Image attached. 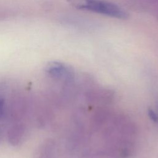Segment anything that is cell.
<instances>
[{
  "label": "cell",
  "instance_id": "obj_1",
  "mask_svg": "<svg viewBox=\"0 0 158 158\" xmlns=\"http://www.w3.org/2000/svg\"><path fill=\"white\" fill-rule=\"evenodd\" d=\"M74 8L118 19L128 18V13L117 4L106 0H67Z\"/></svg>",
  "mask_w": 158,
  "mask_h": 158
},
{
  "label": "cell",
  "instance_id": "obj_2",
  "mask_svg": "<svg viewBox=\"0 0 158 158\" xmlns=\"http://www.w3.org/2000/svg\"><path fill=\"white\" fill-rule=\"evenodd\" d=\"M45 71L54 78H67L70 74V69L65 64L56 61L49 62L45 67Z\"/></svg>",
  "mask_w": 158,
  "mask_h": 158
},
{
  "label": "cell",
  "instance_id": "obj_3",
  "mask_svg": "<svg viewBox=\"0 0 158 158\" xmlns=\"http://www.w3.org/2000/svg\"><path fill=\"white\" fill-rule=\"evenodd\" d=\"M25 125L22 122H17L10 127L7 133L8 141L12 146L19 144L25 135Z\"/></svg>",
  "mask_w": 158,
  "mask_h": 158
},
{
  "label": "cell",
  "instance_id": "obj_4",
  "mask_svg": "<svg viewBox=\"0 0 158 158\" xmlns=\"http://www.w3.org/2000/svg\"><path fill=\"white\" fill-rule=\"evenodd\" d=\"M55 144L51 139H45L38 148L33 158H52Z\"/></svg>",
  "mask_w": 158,
  "mask_h": 158
},
{
  "label": "cell",
  "instance_id": "obj_5",
  "mask_svg": "<svg viewBox=\"0 0 158 158\" xmlns=\"http://www.w3.org/2000/svg\"><path fill=\"white\" fill-rule=\"evenodd\" d=\"M6 114V102L3 98L0 97V120H1Z\"/></svg>",
  "mask_w": 158,
  "mask_h": 158
},
{
  "label": "cell",
  "instance_id": "obj_6",
  "mask_svg": "<svg viewBox=\"0 0 158 158\" xmlns=\"http://www.w3.org/2000/svg\"><path fill=\"white\" fill-rule=\"evenodd\" d=\"M2 131L0 128V140L2 139Z\"/></svg>",
  "mask_w": 158,
  "mask_h": 158
}]
</instances>
